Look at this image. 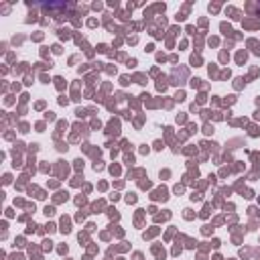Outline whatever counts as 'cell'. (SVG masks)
Returning a JSON list of instances; mask_svg holds the SVG:
<instances>
[]
</instances>
